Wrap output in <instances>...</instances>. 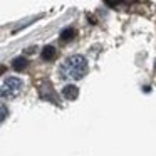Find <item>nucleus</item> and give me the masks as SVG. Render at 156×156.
Segmentation results:
<instances>
[{"label": "nucleus", "mask_w": 156, "mask_h": 156, "mask_svg": "<svg viewBox=\"0 0 156 156\" xmlns=\"http://www.w3.org/2000/svg\"><path fill=\"white\" fill-rule=\"evenodd\" d=\"M12 67H14L15 71H24V69L27 67V59H24V57H17L14 62H12Z\"/></svg>", "instance_id": "nucleus-6"}, {"label": "nucleus", "mask_w": 156, "mask_h": 156, "mask_svg": "<svg viewBox=\"0 0 156 156\" xmlns=\"http://www.w3.org/2000/svg\"><path fill=\"white\" fill-rule=\"evenodd\" d=\"M22 81L19 77H9L4 81V86H2V98L4 99H10V98H15L19 92L22 91Z\"/></svg>", "instance_id": "nucleus-2"}, {"label": "nucleus", "mask_w": 156, "mask_h": 156, "mask_svg": "<svg viewBox=\"0 0 156 156\" xmlns=\"http://www.w3.org/2000/svg\"><path fill=\"white\" fill-rule=\"evenodd\" d=\"M74 35H76V30L72 27H67V29H64V30L61 32V41L69 42V41H72V39H74Z\"/></svg>", "instance_id": "nucleus-5"}, {"label": "nucleus", "mask_w": 156, "mask_h": 156, "mask_svg": "<svg viewBox=\"0 0 156 156\" xmlns=\"http://www.w3.org/2000/svg\"><path fill=\"white\" fill-rule=\"evenodd\" d=\"M7 118V108H5V104H2V121Z\"/></svg>", "instance_id": "nucleus-7"}, {"label": "nucleus", "mask_w": 156, "mask_h": 156, "mask_svg": "<svg viewBox=\"0 0 156 156\" xmlns=\"http://www.w3.org/2000/svg\"><path fill=\"white\" fill-rule=\"evenodd\" d=\"M87 61H86L84 55H79V54H74L71 57H67L64 61V64L61 66L59 69V74H61V79H82L86 74H87Z\"/></svg>", "instance_id": "nucleus-1"}, {"label": "nucleus", "mask_w": 156, "mask_h": 156, "mask_svg": "<svg viewBox=\"0 0 156 156\" xmlns=\"http://www.w3.org/2000/svg\"><path fill=\"white\" fill-rule=\"evenodd\" d=\"M154 71H156V61H154Z\"/></svg>", "instance_id": "nucleus-8"}, {"label": "nucleus", "mask_w": 156, "mask_h": 156, "mask_svg": "<svg viewBox=\"0 0 156 156\" xmlns=\"http://www.w3.org/2000/svg\"><path fill=\"white\" fill-rule=\"evenodd\" d=\"M62 96H64L67 101H76L77 96H79V89L76 87L74 84H67V86L62 87Z\"/></svg>", "instance_id": "nucleus-3"}, {"label": "nucleus", "mask_w": 156, "mask_h": 156, "mask_svg": "<svg viewBox=\"0 0 156 156\" xmlns=\"http://www.w3.org/2000/svg\"><path fill=\"white\" fill-rule=\"evenodd\" d=\"M54 57H55V47H52V45L44 47V51H42V59H44V61H52Z\"/></svg>", "instance_id": "nucleus-4"}]
</instances>
